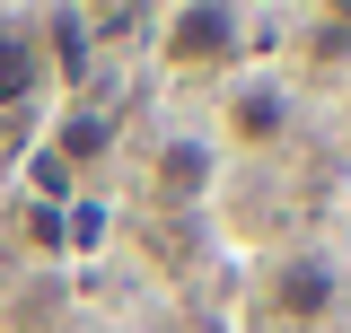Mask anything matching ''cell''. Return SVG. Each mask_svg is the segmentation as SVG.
Returning <instances> with one entry per match:
<instances>
[{"label":"cell","instance_id":"obj_1","mask_svg":"<svg viewBox=\"0 0 351 333\" xmlns=\"http://www.w3.org/2000/svg\"><path fill=\"white\" fill-rule=\"evenodd\" d=\"M149 53H158V71L167 79H193V88H228L246 62H263L255 44V9H237V0H176L149 18Z\"/></svg>","mask_w":351,"mask_h":333},{"label":"cell","instance_id":"obj_2","mask_svg":"<svg viewBox=\"0 0 351 333\" xmlns=\"http://www.w3.org/2000/svg\"><path fill=\"white\" fill-rule=\"evenodd\" d=\"M343 298H351V272L334 263V246H281L255 263V325L272 333H325L343 325Z\"/></svg>","mask_w":351,"mask_h":333},{"label":"cell","instance_id":"obj_3","mask_svg":"<svg viewBox=\"0 0 351 333\" xmlns=\"http://www.w3.org/2000/svg\"><path fill=\"white\" fill-rule=\"evenodd\" d=\"M307 123V88L281 71V62H246L237 79L219 88L211 106V140L228 158H272V149H290Z\"/></svg>","mask_w":351,"mask_h":333},{"label":"cell","instance_id":"obj_4","mask_svg":"<svg viewBox=\"0 0 351 333\" xmlns=\"http://www.w3.org/2000/svg\"><path fill=\"white\" fill-rule=\"evenodd\" d=\"M219 175H228V149L211 140V123H167L149 140V193H158V202L193 210V202L219 193Z\"/></svg>","mask_w":351,"mask_h":333},{"label":"cell","instance_id":"obj_5","mask_svg":"<svg viewBox=\"0 0 351 333\" xmlns=\"http://www.w3.org/2000/svg\"><path fill=\"white\" fill-rule=\"evenodd\" d=\"M53 97V53H44L36 9H0V114H36Z\"/></svg>","mask_w":351,"mask_h":333},{"label":"cell","instance_id":"obj_6","mask_svg":"<svg viewBox=\"0 0 351 333\" xmlns=\"http://www.w3.org/2000/svg\"><path fill=\"white\" fill-rule=\"evenodd\" d=\"M290 36H299V53H290V62H299V71H290V79H351V9H299V18H290Z\"/></svg>","mask_w":351,"mask_h":333},{"label":"cell","instance_id":"obj_7","mask_svg":"<svg viewBox=\"0 0 351 333\" xmlns=\"http://www.w3.org/2000/svg\"><path fill=\"white\" fill-rule=\"evenodd\" d=\"M106 140H114V123H106V114H62V123H53V149H62L71 166H80V158H97Z\"/></svg>","mask_w":351,"mask_h":333},{"label":"cell","instance_id":"obj_8","mask_svg":"<svg viewBox=\"0 0 351 333\" xmlns=\"http://www.w3.org/2000/svg\"><path fill=\"white\" fill-rule=\"evenodd\" d=\"M88 333H132V325H88Z\"/></svg>","mask_w":351,"mask_h":333}]
</instances>
